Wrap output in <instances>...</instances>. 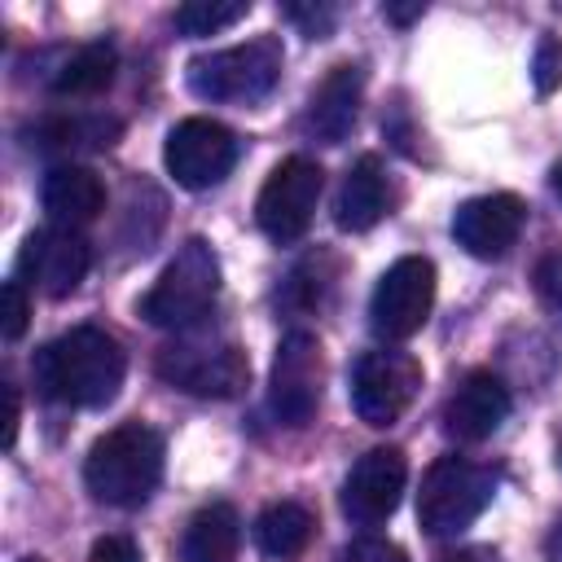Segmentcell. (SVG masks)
I'll list each match as a JSON object with an SVG mask.
<instances>
[{
	"label": "cell",
	"instance_id": "cell-8",
	"mask_svg": "<svg viewBox=\"0 0 562 562\" xmlns=\"http://www.w3.org/2000/svg\"><path fill=\"white\" fill-rule=\"evenodd\" d=\"M417 386H422L417 356L400 351V347H378L351 364V391L347 395H351V408L364 426H391L404 417Z\"/></svg>",
	"mask_w": 562,
	"mask_h": 562
},
{
	"label": "cell",
	"instance_id": "cell-32",
	"mask_svg": "<svg viewBox=\"0 0 562 562\" xmlns=\"http://www.w3.org/2000/svg\"><path fill=\"white\" fill-rule=\"evenodd\" d=\"M544 549H549V562H562V518L553 522V531H549V540H544Z\"/></svg>",
	"mask_w": 562,
	"mask_h": 562
},
{
	"label": "cell",
	"instance_id": "cell-1",
	"mask_svg": "<svg viewBox=\"0 0 562 562\" xmlns=\"http://www.w3.org/2000/svg\"><path fill=\"white\" fill-rule=\"evenodd\" d=\"M31 373H35L40 395L70 404V408H101L119 395L127 356L114 334H105L97 325H79L70 334L44 342L31 360Z\"/></svg>",
	"mask_w": 562,
	"mask_h": 562
},
{
	"label": "cell",
	"instance_id": "cell-25",
	"mask_svg": "<svg viewBox=\"0 0 562 562\" xmlns=\"http://www.w3.org/2000/svg\"><path fill=\"white\" fill-rule=\"evenodd\" d=\"M0 299H4V321H0V329H4V338L9 342H18L22 334H26V321H31V299H26V285L22 281H4V290H0Z\"/></svg>",
	"mask_w": 562,
	"mask_h": 562
},
{
	"label": "cell",
	"instance_id": "cell-2",
	"mask_svg": "<svg viewBox=\"0 0 562 562\" xmlns=\"http://www.w3.org/2000/svg\"><path fill=\"white\" fill-rule=\"evenodd\" d=\"M162 479V435L145 422H123L105 430L83 461V483L97 501L132 509L140 505Z\"/></svg>",
	"mask_w": 562,
	"mask_h": 562
},
{
	"label": "cell",
	"instance_id": "cell-26",
	"mask_svg": "<svg viewBox=\"0 0 562 562\" xmlns=\"http://www.w3.org/2000/svg\"><path fill=\"white\" fill-rule=\"evenodd\" d=\"M338 562H408V558H404L400 544H391V540H382V536H360V540L342 544Z\"/></svg>",
	"mask_w": 562,
	"mask_h": 562
},
{
	"label": "cell",
	"instance_id": "cell-7",
	"mask_svg": "<svg viewBox=\"0 0 562 562\" xmlns=\"http://www.w3.org/2000/svg\"><path fill=\"white\" fill-rule=\"evenodd\" d=\"M430 307H435V263L426 255H404L378 277L369 299V325L378 338L404 342L430 321Z\"/></svg>",
	"mask_w": 562,
	"mask_h": 562
},
{
	"label": "cell",
	"instance_id": "cell-9",
	"mask_svg": "<svg viewBox=\"0 0 562 562\" xmlns=\"http://www.w3.org/2000/svg\"><path fill=\"white\" fill-rule=\"evenodd\" d=\"M321 189H325V171L312 162V158H285L272 167V176L263 180L259 189V202H255V220L259 228L272 237V241H299L312 224V211L321 202Z\"/></svg>",
	"mask_w": 562,
	"mask_h": 562
},
{
	"label": "cell",
	"instance_id": "cell-34",
	"mask_svg": "<svg viewBox=\"0 0 562 562\" xmlns=\"http://www.w3.org/2000/svg\"><path fill=\"white\" fill-rule=\"evenodd\" d=\"M22 562H44V558H22Z\"/></svg>",
	"mask_w": 562,
	"mask_h": 562
},
{
	"label": "cell",
	"instance_id": "cell-13",
	"mask_svg": "<svg viewBox=\"0 0 562 562\" xmlns=\"http://www.w3.org/2000/svg\"><path fill=\"white\" fill-rule=\"evenodd\" d=\"M408 461L400 448H369L342 479V514L360 527H378L400 509Z\"/></svg>",
	"mask_w": 562,
	"mask_h": 562
},
{
	"label": "cell",
	"instance_id": "cell-19",
	"mask_svg": "<svg viewBox=\"0 0 562 562\" xmlns=\"http://www.w3.org/2000/svg\"><path fill=\"white\" fill-rule=\"evenodd\" d=\"M241 549V518L228 501H211L202 505L180 540V558L184 562H237Z\"/></svg>",
	"mask_w": 562,
	"mask_h": 562
},
{
	"label": "cell",
	"instance_id": "cell-31",
	"mask_svg": "<svg viewBox=\"0 0 562 562\" xmlns=\"http://www.w3.org/2000/svg\"><path fill=\"white\" fill-rule=\"evenodd\" d=\"M422 9H426V4H422V0H413V4H386L382 13H386L391 22H413V18L422 13Z\"/></svg>",
	"mask_w": 562,
	"mask_h": 562
},
{
	"label": "cell",
	"instance_id": "cell-30",
	"mask_svg": "<svg viewBox=\"0 0 562 562\" xmlns=\"http://www.w3.org/2000/svg\"><path fill=\"white\" fill-rule=\"evenodd\" d=\"M443 562H505L496 549H487V544H470V549H457V553H448Z\"/></svg>",
	"mask_w": 562,
	"mask_h": 562
},
{
	"label": "cell",
	"instance_id": "cell-11",
	"mask_svg": "<svg viewBox=\"0 0 562 562\" xmlns=\"http://www.w3.org/2000/svg\"><path fill=\"white\" fill-rule=\"evenodd\" d=\"M162 162L180 189H211L237 162V136L215 119H180L167 132Z\"/></svg>",
	"mask_w": 562,
	"mask_h": 562
},
{
	"label": "cell",
	"instance_id": "cell-21",
	"mask_svg": "<svg viewBox=\"0 0 562 562\" xmlns=\"http://www.w3.org/2000/svg\"><path fill=\"white\" fill-rule=\"evenodd\" d=\"M316 531V518L299 501H277L255 518V540L268 558H299Z\"/></svg>",
	"mask_w": 562,
	"mask_h": 562
},
{
	"label": "cell",
	"instance_id": "cell-6",
	"mask_svg": "<svg viewBox=\"0 0 562 562\" xmlns=\"http://www.w3.org/2000/svg\"><path fill=\"white\" fill-rule=\"evenodd\" d=\"M154 369L176 391H189L202 400H228L250 378L246 351L224 334H184L158 351Z\"/></svg>",
	"mask_w": 562,
	"mask_h": 562
},
{
	"label": "cell",
	"instance_id": "cell-23",
	"mask_svg": "<svg viewBox=\"0 0 562 562\" xmlns=\"http://www.w3.org/2000/svg\"><path fill=\"white\" fill-rule=\"evenodd\" d=\"M246 13H250V0H189L176 9V26L189 40H198V35H215L233 22H241Z\"/></svg>",
	"mask_w": 562,
	"mask_h": 562
},
{
	"label": "cell",
	"instance_id": "cell-10",
	"mask_svg": "<svg viewBox=\"0 0 562 562\" xmlns=\"http://www.w3.org/2000/svg\"><path fill=\"white\" fill-rule=\"evenodd\" d=\"M321 378H325L321 342L307 329H290L277 342L272 386H268V404H272L281 426L299 430V426H307L316 417V408H321Z\"/></svg>",
	"mask_w": 562,
	"mask_h": 562
},
{
	"label": "cell",
	"instance_id": "cell-14",
	"mask_svg": "<svg viewBox=\"0 0 562 562\" xmlns=\"http://www.w3.org/2000/svg\"><path fill=\"white\" fill-rule=\"evenodd\" d=\"M522 224H527V202L518 193H483L457 206L452 237L474 259H501L518 241Z\"/></svg>",
	"mask_w": 562,
	"mask_h": 562
},
{
	"label": "cell",
	"instance_id": "cell-17",
	"mask_svg": "<svg viewBox=\"0 0 562 562\" xmlns=\"http://www.w3.org/2000/svg\"><path fill=\"white\" fill-rule=\"evenodd\" d=\"M44 211H48V224L57 228H83L92 224L101 211H105V184L92 167L83 162H57L48 176H44Z\"/></svg>",
	"mask_w": 562,
	"mask_h": 562
},
{
	"label": "cell",
	"instance_id": "cell-24",
	"mask_svg": "<svg viewBox=\"0 0 562 562\" xmlns=\"http://www.w3.org/2000/svg\"><path fill=\"white\" fill-rule=\"evenodd\" d=\"M531 83H536V92H553L562 83V40L540 35L536 57H531Z\"/></svg>",
	"mask_w": 562,
	"mask_h": 562
},
{
	"label": "cell",
	"instance_id": "cell-35",
	"mask_svg": "<svg viewBox=\"0 0 562 562\" xmlns=\"http://www.w3.org/2000/svg\"><path fill=\"white\" fill-rule=\"evenodd\" d=\"M558 461H562V443H558Z\"/></svg>",
	"mask_w": 562,
	"mask_h": 562
},
{
	"label": "cell",
	"instance_id": "cell-3",
	"mask_svg": "<svg viewBox=\"0 0 562 562\" xmlns=\"http://www.w3.org/2000/svg\"><path fill=\"white\" fill-rule=\"evenodd\" d=\"M281 40L259 35L233 48H215L189 61L184 83L202 101H228V105H255L263 101L281 79Z\"/></svg>",
	"mask_w": 562,
	"mask_h": 562
},
{
	"label": "cell",
	"instance_id": "cell-12",
	"mask_svg": "<svg viewBox=\"0 0 562 562\" xmlns=\"http://www.w3.org/2000/svg\"><path fill=\"white\" fill-rule=\"evenodd\" d=\"M92 268V246L75 228H35L18 250V281H31L48 299H66Z\"/></svg>",
	"mask_w": 562,
	"mask_h": 562
},
{
	"label": "cell",
	"instance_id": "cell-4",
	"mask_svg": "<svg viewBox=\"0 0 562 562\" xmlns=\"http://www.w3.org/2000/svg\"><path fill=\"white\" fill-rule=\"evenodd\" d=\"M220 294V259L202 237H189L140 299V316L158 329H193Z\"/></svg>",
	"mask_w": 562,
	"mask_h": 562
},
{
	"label": "cell",
	"instance_id": "cell-18",
	"mask_svg": "<svg viewBox=\"0 0 562 562\" xmlns=\"http://www.w3.org/2000/svg\"><path fill=\"white\" fill-rule=\"evenodd\" d=\"M382 215H386V171H382V162L373 154H364L342 176V189H338V202H334V220L347 233H364Z\"/></svg>",
	"mask_w": 562,
	"mask_h": 562
},
{
	"label": "cell",
	"instance_id": "cell-20",
	"mask_svg": "<svg viewBox=\"0 0 562 562\" xmlns=\"http://www.w3.org/2000/svg\"><path fill=\"white\" fill-rule=\"evenodd\" d=\"M114 66H119L114 44L92 40V44H79L75 53H66V57L57 61V70H53L48 83H53L57 97H97V92L110 88Z\"/></svg>",
	"mask_w": 562,
	"mask_h": 562
},
{
	"label": "cell",
	"instance_id": "cell-28",
	"mask_svg": "<svg viewBox=\"0 0 562 562\" xmlns=\"http://www.w3.org/2000/svg\"><path fill=\"white\" fill-rule=\"evenodd\" d=\"M536 294L549 307H562V250H553L549 259H540V268H536Z\"/></svg>",
	"mask_w": 562,
	"mask_h": 562
},
{
	"label": "cell",
	"instance_id": "cell-15",
	"mask_svg": "<svg viewBox=\"0 0 562 562\" xmlns=\"http://www.w3.org/2000/svg\"><path fill=\"white\" fill-rule=\"evenodd\" d=\"M360 97H364V70H360L356 61L334 66V70L312 88V97H307V110H303L307 136H316L321 145H342L347 132L356 127Z\"/></svg>",
	"mask_w": 562,
	"mask_h": 562
},
{
	"label": "cell",
	"instance_id": "cell-22",
	"mask_svg": "<svg viewBox=\"0 0 562 562\" xmlns=\"http://www.w3.org/2000/svg\"><path fill=\"white\" fill-rule=\"evenodd\" d=\"M40 149H110L119 140V119L105 114H57L44 119L35 132Z\"/></svg>",
	"mask_w": 562,
	"mask_h": 562
},
{
	"label": "cell",
	"instance_id": "cell-27",
	"mask_svg": "<svg viewBox=\"0 0 562 562\" xmlns=\"http://www.w3.org/2000/svg\"><path fill=\"white\" fill-rule=\"evenodd\" d=\"M281 13H285L290 22H299L303 35H312V40L329 35V26H334V9H329V4H285Z\"/></svg>",
	"mask_w": 562,
	"mask_h": 562
},
{
	"label": "cell",
	"instance_id": "cell-33",
	"mask_svg": "<svg viewBox=\"0 0 562 562\" xmlns=\"http://www.w3.org/2000/svg\"><path fill=\"white\" fill-rule=\"evenodd\" d=\"M553 193L562 198V158H558V167H553Z\"/></svg>",
	"mask_w": 562,
	"mask_h": 562
},
{
	"label": "cell",
	"instance_id": "cell-29",
	"mask_svg": "<svg viewBox=\"0 0 562 562\" xmlns=\"http://www.w3.org/2000/svg\"><path fill=\"white\" fill-rule=\"evenodd\" d=\"M88 562H140V549L132 536H101L88 553Z\"/></svg>",
	"mask_w": 562,
	"mask_h": 562
},
{
	"label": "cell",
	"instance_id": "cell-5",
	"mask_svg": "<svg viewBox=\"0 0 562 562\" xmlns=\"http://www.w3.org/2000/svg\"><path fill=\"white\" fill-rule=\"evenodd\" d=\"M501 474L492 465L465 461V457H439L422 474L417 492V522L426 536H457L465 531L496 496Z\"/></svg>",
	"mask_w": 562,
	"mask_h": 562
},
{
	"label": "cell",
	"instance_id": "cell-16",
	"mask_svg": "<svg viewBox=\"0 0 562 562\" xmlns=\"http://www.w3.org/2000/svg\"><path fill=\"white\" fill-rule=\"evenodd\" d=\"M505 417H509V386L487 369L470 373L443 404V430L465 443L487 439Z\"/></svg>",
	"mask_w": 562,
	"mask_h": 562
}]
</instances>
